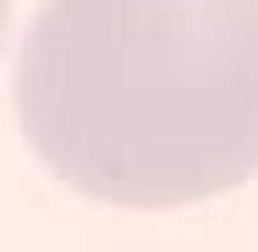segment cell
Wrapping results in <instances>:
<instances>
[{
  "instance_id": "1",
  "label": "cell",
  "mask_w": 258,
  "mask_h": 252,
  "mask_svg": "<svg viewBox=\"0 0 258 252\" xmlns=\"http://www.w3.org/2000/svg\"><path fill=\"white\" fill-rule=\"evenodd\" d=\"M39 162L112 207L258 174V0H45L17 56Z\"/></svg>"
},
{
  "instance_id": "2",
  "label": "cell",
  "mask_w": 258,
  "mask_h": 252,
  "mask_svg": "<svg viewBox=\"0 0 258 252\" xmlns=\"http://www.w3.org/2000/svg\"><path fill=\"white\" fill-rule=\"evenodd\" d=\"M6 12H12V0H0V39H6Z\"/></svg>"
}]
</instances>
